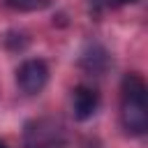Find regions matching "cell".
Here are the masks:
<instances>
[{
  "instance_id": "cell-4",
  "label": "cell",
  "mask_w": 148,
  "mask_h": 148,
  "mask_svg": "<svg viewBox=\"0 0 148 148\" xmlns=\"http://www.w3.org/2000/svg\"><path fill=\"white\" fill-rule=\"evenodd\" d=\"M99 106V92L90 86H76L72 92V113L76 120H88Z\"/></svg>"
},
{
  "instance_id": "cell-1",
  "label": "cell",
  "mask_w": 148,
  "mask_h": 148,
  "mask_svg": "<svg viewBox=\"0 0 148 148\" xmlns=\"http://www.w3.org/2000/svg\"><path fill=\"white\" fill-rule=\"evenodd\" d=\"M120 123L134 136L148 132L146 81L139 74H125L120 81Z\"/></svg>"
},
{
  "instance_id": "cell-8",
  "label": "cell",
  "mask_w": 148,
  "mask_h": 148,
  "mask_svg": "<svg viewBox=\"0 0 148 148\" xmlns=\"http://www.w3.org/2000/svg\"><path fill=\"white\" fill-rule=\"evenodd\" d=\"M0 148H7V143H5V141H0Z\"/></svg>"
},
{
  "instance_id": "cell-6",
  "label": "cell",
  "mask_w": 148,
  "mask_h": 148,
  "mask_svg": "<svg viewBox=\"0 0 148 148\" xmlns=\"http://www.w3.org/2000/svg\"><path fill=\"white\" fill-rule=\"evenodd\" d=\"M5 2L18 12H37V9H44L51 5V0H5Z\"/></svg>"
},
{
  "instance_id": "cell-2",
  "label": "cell",
  "mask_w": 148,
  "mask_h": 148,
  "mask_svg": "<svg viewBox=\"0 0 148 148\" xmlns=\"http://www.w3.org/2000/svg\"><path fill=\"white\" fill-rule=\"evenodd\" d=\"M67 132L53 118H32L23 125V148H65Z\"/></svg>"
},
{
  "instance_id": "cell-5",
  "label": "cell",
  "mask_w": 148,
  "mask_h": 148,
  "mask_svg": "<svg viewBox=\"0 0 148 148\" xmlns=\"http://www.w3.org/2000/svg\"><path fill=\"white\" fill-rule=\"evenodd\" d=\"M81 67L88 69V72H92V74L106 72V67H109V53H106V49L99 46V44H90L81 53Z\"/></svg>"
},
{
  "instance_id": "cell-7",
  "label": "cell",
  "mask_w": 148,
  "mask_h": 148,
  "mask_svg": "<svg viewBox=\"0 0 148 148\" xmlns=\"http://www.w3.org/2000/svg\"><path fill=\"white\" fill-rule=\"evenodd\" d=\"M92 2L99 7H123V5H134L139 0H92Z\"/></svg>"
},
{
  "instance_id": "cell-3",
  "label": "cell",
  "mask_w": 148,
  "mask_h": 148,
  "mask_svg": "<svg viewBox=\"0 0 148 148\" xmlns=\"http://www.w3.org/2000/svg\"><path fill=\"white\" fill-rule=\"evenodd\" d=\"M46 81H49V67L44 60L32 58V60L21 62V67L16 69V83L21 88V92H25V95L42 92Z\"/></svg>"
}]
</instances>
